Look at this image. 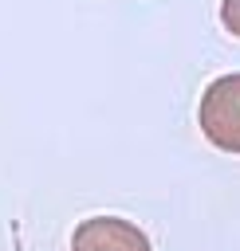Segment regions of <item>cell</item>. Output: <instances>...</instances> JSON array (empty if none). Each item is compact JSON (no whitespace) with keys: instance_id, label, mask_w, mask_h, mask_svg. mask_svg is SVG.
<instances>
[{"instance_id":"7a4b0ae2","label":"cell","mask_w":240,"mask_h":251,"mask_svg":"<svg viewBox=\"0 0 240 251\" xmlns=\"http://www.w3.org/2000/svg\"><path fill=\"white\" fill-rule=\"evenodd\" d=\"M71 251H153L150 235L122 216H90L75 227Z\"/></svg>"},{"instance_id":"3957f363","label":"cell","mask_w":240,"mask_h":251,"mask_svg":"<svg viewBox=\"0 0 240 251\" xmlns=\"http://www.w3.org/2000/svg\"><path fill=\"white\" fill-rule=\"evenodd\" d=\"M220 24L240 39V0H220Z\"/></svg>"},{"instance_id":"6da1fadb","label":"cell","mask_w":240,"mask_h":251,"mask_svg":"<svg viewBox=\"0 0 240 251\" xmlns=\"http://www.w3.org/2000/svg\"><path fill=\"white\" fill-rule=\"evenodd\" d=\"M197 122H201V133L216 149L240 153V71L220 75L205 86L201 106H197Z\"/></svg>"}]
</instances>
